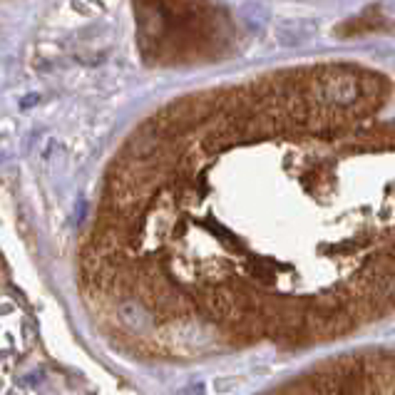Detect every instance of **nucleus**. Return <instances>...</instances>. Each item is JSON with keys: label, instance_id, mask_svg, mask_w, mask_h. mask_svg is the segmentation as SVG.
I'll return each mask as SVG.
<instances>
[{"label": "nucleus", "instance_id": "1", "mask_svg": "<svg viewBox=\"0 0 395 395\" xmlns=\"http://www.w3.org/2000/svg\"><path fill=\"white\" fill-rule=\"evenodd\" d=\"M321 92V104L326 107H353L363 95V82L358 75L346 70L328 72L321 82H316Z\"/></svg>", "mask_w": 395, "mask_h": 395}, {"label": "nucleus", "instance_id": "2", "mask_svg": "<svg viewBox=\"0 0 395 395\" xmlns=\"http://www.w3.org/2000/svg\"><path fill=\"white\" fill-rule=\"evenodd\" d=\"M318 33V20L313 18H289L276 25V40L284 47H301L311 43Z\"/></svg>", "mask_w": 395, "mask_h": 395}, {"label": "nucleus", "instance_id": "3", "mask_svg": "<svg viewBox=\"0 0 395 395\" xmlns=\"http://www.w3.org/2000/svg\"><path fill=\"white\" fill-rule=\"evenodd\" d=\"M247 273H249V279L256 286H261V289H269V286H273V281H276V271H273L271 266H266L261 259H249Z\"/></svg>", "mask_w": 395, "mask_h": 395}, {"label": "nucleus", "instance_id": "4", "mask_svg": "<svg viewBox=\"0 0 395 395\" xmlns=\"http://www.w3.org/2000/svg\"><path fill=\"white\" fill-rule=\"evenodd\" d=\"M241 18L251 30H259V27H264L269 23V10L261 3H247L244 10H241Z\"/></svg>", "mask_w": 395, "mask_h": 395}, {"label": "nucleus", "instance_id": "5", "mask_svg": "<svg viewBox=\"0 0 395 395\" xmlns=\"http://www.w3.org/2000/svg\"><path fill=\"white\" fill-rule=\"evenodd\" d=\"M179 395H204V385H201V383H192L187 388H181Z\"/></svg>", "mask_w": 395, "mask_h": 395}]
</instances>
